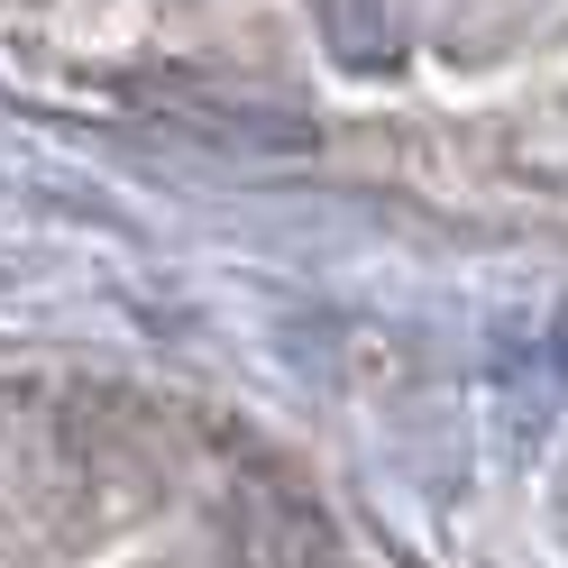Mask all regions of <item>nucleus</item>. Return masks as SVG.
<instances>
[]
</instances>
